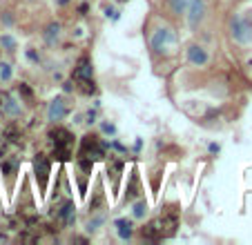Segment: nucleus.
I'll use <instances>...</instances> for the list:
<instances>
[{"mask_svg": "<svg viewBox=\"0 0 252 245\" xmlns=\"http://www.w3.org/2000/svg\"><path fill=\"white\" fill-rule=\"evenodd\" d=\"M143 38L157 74L167 76L181 67L183 43L174 20L163 16L161 11H152L143 25Z\"/></svg>", "mask_w": 252, "mask_h": 245, "instance_id": "nucleus-1", "label": "nucleus"}, {"mask_svg": "<svg viewBox=\"0 0 252 245\" xmlns=\"http://www.w3.org/2000/svg\"><path fill=\"white\" fill-rule=\"evenodd\" d=\"M225 33L232 47L250 49L252 47V5L230 11L225 20Z\"/></svg>", "mask_w": 252, "mask_h": 245, "instance_id": "nucleus-2", "label": "nucleus"}, {"mask_svg": "<svg viewBox=\"0 0 252 245\" xmlns=\"http://www.w3.org/2000/svg\"><path fill=\"white\" fill-rule=\"evenodd\" d=\"M47 145H49L52 160L67 163L74 156V152H76V134L71 132L69 127H65L63 122H56L47 132Z\"/></svg>", "mask_w": 252, "mask_h": 245, "instance_id": "nucleus-3", "label": "nucleus"}, {"mask_svg": "<svg viewBox=\"0 0 252 245\" xmlns=\"http://www.w3.org/2000/svg\"><path fill=\"white\" fill-rule=\"evenodd\" d=\"M212 61H214V56L203 40H196L194 38V40H190L188 45H183L181 62L188 71H205L212 65Z\"/></svg>", "mask_w": 252, "mask_h": 245, "instance_id": "nucleus-4", "label": "nucleus"}, {"mask_svg": "<svg viewBox=\"0 0 252 245\" xmlns=\"http://www.w3.org/2000/svg\"><path fill=\"white\" fill-rule=\"evenodd\" d=\"M71 83H74V90L81 92L85 96L96 94V80H94V65H92L90 54H81L71 69Z\"/></svg>", "mask_w": 252, "mask_h": 245, "instance_id": "nucleus-5", "label": "nucleus"}, {"mask_svg": "<svg viewBox=\"0 0 252 245\" xmlns=\"http://www.w3.org/2000/svg\"><path fill=\"white\" fill-rule=\"evenodd\" d=\"M74 156H83V158H90L96 163V160L107 156V143H105L98 134L87 132L85 136L81 138V143H78V150L74 152Z\"/></svg>", "mask_w": 252, "mask_h": 245, "instance_id": "nucleus-6", "label": "nucleus"}, {"mask_svg": "<svg viewBox=\"0 0 252 245\" xmlns=\"http://www.w3.org/2000/svg\"><path fill=\"white\" fill-rule=\"evenodd\" d=\"M208 7H210V0H190L188 5V11H186V25L192 33H199L203 29L205 20H208Z\"/></svg>", "mask_w": 252, "mask_h": 245, "instance_id": "nucleus-7", "label": "nucleus"}, {"mask_svg": "<svg viewBox=\"0 0 252 245\" xmlns=\"http://www.w3.org/2000/svg\"><path fill=\"white\" fill-rule=\"evenodd\" d=\"M32 165H33V176L38 181V192L40 196H45L49 185V176H52V156L45 154V152H36Z\"/></svg>", "mask_w": 252, "mask_h": 245, "instance_id": "nucleus-8", "label": "nucleus"}, {"mask_svg": "<svg viewBox=\"0 0 252 245\" xmlns=\"http://www.w3.org/2000/svg\"><path fill=\"white\" fill-rule=\"evenodd\" d=\"M0 114H2V118H9V121L23 116V103L14 92H0Z\"/></svg>", "mask_w": 252, "mask_h": 245, "instance_id": "nucleus-9", "label": "nucleus"}, {"mask_svg": "<svg viewBox=\"0 0 252 245\" xmlns=\"http://www.w3.org/2000/svg\"><path fill=\"white\" fill-rule=\"evenodd\" d=\"M63 36H65V29H63V23H58V20H49L43 27V31H40V38H43L45 47H49V49L61 47Z\"/></svg>", "mask_w": 252, "mask_h": 245, "instance_id": "nucleus-10", "label": "nucleus"}, {"mask_svg": "<svg viewBox=\"0 0 252 245\" xmlns=\"http://www.w3.org/2000/svg\"><path fill=\"white\" fill-rule=\"evenodd\" d=\"M71 112V105L67 103L65 96H56L52 103L47 105V122L56 125V122H63Z\"/></svg>", "mask_w": 252, "mask_h": 245, "instance_id": "nucleus-11", "label": "nucleus"}, {"mask_svg": "<svg viewBox=\"0 0 252 245\" xmlns=\"http://www.w3.org/2000/svg\"><path fill=\"white\" fill-rule=\"evenodd\" d=\"M188 5H190V0H161V14L179 23V20L186 18Z\"/></svg>", "mask_w": 252, "mask_h": 245, "instance_id": "nucleus-12", "label": "nucleus"}, {"mask_svg": "<svg viewBox=\"0 0 252 245\" xmlns=\"http://www.w3.org/2000/svg\"><path fill=\"white\" fill-rule=\"evenodd\" d=\"M54 218H56L63 227L74 225V223H76V205H74V201H71V198H65V201L58 205L56 212H54Z\"/></svg>", "mask_w": 252, "mask_h": 245, "instance_id": "nucleus-13", "label": "nucleus"}, {"mask_svg": "<svg viewBox=\"0 0 252 245\" xmlns=\"http://www.w3.org/2000/svg\"><path fill=\"white\" fill-rule=\"evenodd\" d=\"M18 167H20V163H18V158H16V156H5V158H2V163H0V172H2V176H7V179H9V183H7L9 192L14 189V176H16V172H18Z\"/></svg>", "mask_w": 252, "mask_h": 245, "instance_id": "nucleus-14", "label": "nucleus"}, {"mask_svg": "<svg viewBox=\"0 0 252 245\" xmlns=\"http://www.w3.org/2000/svg\"><path fill=\"white\" fill-rule=\"evenodd\" d=\"M114 227H116V232H119L121 241H129L134 236V218H116Z\"/></svg>", "mask_w": 252, "mask_h": 245, "instance_id": "nucleus-15", "label": "nucleus"}, {"mask_svg": "<svg viewBox=\"0 0 252 245\" xmlns=\"http://www.w3.org/2000/svg\"><path fill=\"white\" fill-rule=\"evenodd\" d=\"M14 94L20 98V103H25V105L33 103V90L27 85V83H18V85L14 87Z\"/></svg>", "mask_w": 252, "mask_h": 245, "instance_id": "nucleus-16", "label": "nucleus"}, {"mask_svg": "<svg viewBox=\"0 0 252 245\" xmlns=\"http://www.w3.org/2000/svg\"><path fill=\"white\" fill-rule=\"evenodd\" d=\"M148 201L145 198H138V201H132V218L134 221H143V218L148 216Z\"/></svg>", "mask_w": 252, "mask_h": 245, "instance_id": "nucleus-17", "label": "nucleus"}, {"mask_svg": "<svg viewBox=\"0 0 252 245\" xmlns=\"http://www.w3.org/2000/svg\"><path fill=\"white\" fill-rule=\"evenodd\" d=\"M0 47L5 49L7 54H14L16 49H18V40H16L9 31H2L0 33Z\"/></svg>", "mask_w": 252, "mask_h": 245, "instance_id": "nucleus-18", "label": "nucleus"}, {"mask_svg": "<svg viewBox=\"0 0 252 245\" xmlns=\"http://www.w3.org/2000/svg\"><path fill=\"white\" fill-rule=\"evenodd\" d=\"M138 194H141V185H138V174L134 172V174H132V181H129V187L125 189V201L132 203L134 198L138 196Z\"/></svg>", "mask_w": 252, "mask_h": 245, "instance_id": "nucleus-19", "label": "nucleus"}, {"mask_svg": "<svg viewBox=\"0 0 252 245\" xmlns=\"http://www.w3.org/2000/svg\"><path fill=\"white\" fill-rule=\"evenodd\" d=\"M11 80V65L9 62H0V83H9Z\"/></svg>", "mask_w": 252, "mask_h": 245, "instance_id": "nucleus-20", "label": "nucleus"}, {"mask_svg": "<svg viewBox=\"0 0 252 245\" xmlns=\"http://www.w3.org/2000/svg\"><path fill=\"white\" fill-rule=\"evenodd\" d=\"M25 56H27V58H29V61H32V62H33V65H40V54H38V52H36V49H33V47H29V49H27V52H25Z\"/></svg>", "mask_w": 252, "mask_h": 245, "instance_id": "nucleus-21", "label": "nucleus"}, {"mask_svg": "<svg viewBox=\"0 0 252 245\" xmlns=\"http://www.w3.org/2000/svg\"><path fill=\"white\" fill-rule=\"evenodd\" d=\"M74 0H54V5L58 7V9H65V7H69Z\"/></svg>", "mask_w": 252, "mask_h": 245, "instance_id": "nucleus-22", "label": "nucleus"}, {"mask_svg": "<svg viewBox=\"0 0 252 245\" xmlns=\"http://www.w3.org/2000/svg\"><path fill=\"white\" fill-rule=\"evenodd\" d=\"M110 2H114V5H119V7H123V5H127L129 0H110Z\"/></svg>", "mask_w": 252, "mask_h": 245, "instance_id": "nucleus-23", "label": "nucleus"}, {"mask_svg": "<svg viewBox=\"0 0 252 245\" xmlns=\"http://www.w3.org/2000/svg\"><path fill=\"white\" fill-rule=\"evenodd\" d=\"M27 2H36V0H27Z\"/></svg>", "mask_w": 252, "mask_h": 245, "instance_id": "nucleus-24", "label": "nucleus"}]
</instances>
